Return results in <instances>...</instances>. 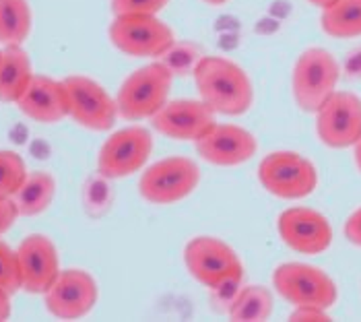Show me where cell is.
<instances>
[{
    "label": "cell",
    "mask_w": 361,
    "mask_h": 322,
    "mask_svg": "<svg viewBox=\"0 0 361 322\" xmlns=\"http://www.w3.org/2000/svg\"><path fill=\"white\" fill-rule=\"evenodd\" d=\"M198 97L221 116H242L254 104V87L246 71L223 58L204 56L192 75Z\"/></svg>",
    "instance_id": "6da1fadb"
},
{
    "label": "cell",
    "mask_w": 361,
    "mask_h": 322,
    "mask_svg": "<svg viewBox=\"0 0 361 322\" xmlns=\"http://www.w3.org/2000/svg\"><path fill=\"white\" fill-rule=\"evenodd\" d=\"M173 75L159 60L130 73L118 89L116 107L124 120H151L169 102Z\"/></svg>",
    "instance_id": "7a4b0ae2"
},
{
    "label": "cell",
    "mask_w": 361,
    "mask_h": 322,
    "mask_svg": "<svg viewBox=\"0 0 361 322\" xmlns=\"http://www.w3.org/2000/svg\"><path fill=\"white\" fill-rule=\"evenodd\" d=\"M341 66L333 54L324 48H307L298 56L291 73L293 100L302 112L316 114L336 91Z\"/></svg>",
    "instance_id": "3957f363"
},
{
    "label": "cell",
    "mask_w": 361,
    "mask_h": 322,
    "mask_svg": "<svg viewBox=\"0 0 361 322\" xmlns=\"http://www.w3.org/2000/svg\"><path fill=\"white\" fill-rule=\"evenodd\" d=\"M258 180L267 192L285 201H300L318 186V169L295 151H273L258 165Z\"/></svg>",
    "instance_id": "277c9868"
},
{
    "label": "cell",
    "mask_w": 361,
    "mask_h": 322,
    "mask_svg": "<svg viewBox=\"0 0 361 322\" xmlns=\"http://www.w3.org/2000/svg\"><path fill=\"white\" fill-rule=\"evenodd\" d=\"M108 35L116 50L151 60H157L176 42L171 27L157 15H114Z\"/></svg>",
    "instance_id": "5b68a950"
},
{
    "label": "cell",
    "mask_w": 361,
    "mask_h": 322,
    "mask_svg": "<svg viewBox=\"0 0 361 322\" xmlns=\"http://www.w3.org/2000/svg\"><path fill=\"white\" fill-rule=\"evenodd\" d=\"M200 182L196 161L184 155L167 157L145 167L139 180L140 196L151 205H173L188 198Z\"/></svg>",
    "instance_id": "8992f818"
},
{
    "label": "cell",
    "mask_w": 361,
    "mask_h": 322,
    "mask_svg": "<svg viewBox=\"0 0 361 322\" xmlns=\"http://www.w3.org/2000/svg\"><path fill=\"white\" fill-rule=\"evenodd\" d=\"M273 285L277 294L293 306H318L329 310L338 297L333 277L306 263L279 265L273 273Z\"/></svg>",
    "instance_id": "52a82bcc"
},
{
    "label": "cell",
    "mask_w": 361,
    "mask_h": 322,
    "mask_svg": "<svg viewBox=\"0 0 361 322\" xmlns=\"http://www.w3.org/2000/svg\"><path fill=\"white\" fill-rule=\"evenodd\" d=\"M184 263L196 281L209 290L231 279H244V265L238 252L215 236H196L188 242Z\"/></svg>",
    "instance_id": "ba28073f"
},
{
    "label": "cell",
    "mask_w": 361,
    "mask_h": 322,
    "mask_svg": "<svg viewBox=\"0 0 361 322\" xmlns=\"http://www.w3.org/2000/svg\"><path fill=\"white\" fill-rule=\"evenodd\" d=\"M153 153V136L142 126H126L106 138L97 155L102 178L120 180L140 172Z\"/></svg>",
    "instance_id": "9c48e42d"
},
{
    "label": "cell",
    "mask_w": 361,
    "mask_h": 322,
    "mask_svg": "<svg viewBox=\"0 0 361 322\" xmlns=\"http://www.w3.org/2000/svg\"><path fill=\"white\" fill-rule=\"evenodd\" d=\"M99 297L97 281L85 268H64L44 294L46 310L62 321H77L87 316Z\"/></svg>",
    "instance_id": "30bf717a"
},
{
    "label": "cell",
    "mask_w": 361,
    "mask_h": 322,
    "mask_svg": "<svg viewBox=\"0 0 361 322\" xmlns=\"http://www.w3.org/2000/svg\"><path fill=\"white\" fill-rule=\"evenodd\" d=\"M68 93V116L89 131H110L118 116L116 100L97 80L71 75L64 79Z\"/></svg>",
    "instance_id": "8fae6325"
},
{
    "label": "cell",
    "mask_w": 361,
    "mask_h": 322,
    "mask_svg": "<svg viewBox=\"0 0 361 322\" xmlns=\"http://www.w3.org/2000/svg\"><path fill=\"white\" fill-rule=\"evenodd\" d=\"M318 138L331 149L353 147L361 136V97L351 91H334L316 112Z\"/></svg>",
    "instance_id": "7c38bea8"
},
{
    "label": "cell",
    "mask_w": 361,
    "mask_h": 322,
    "mask_svg": "<svg viewBox=\"0 0 361 322\" xmlns=\"http://www.w3.org/2000/svg\"><path fill=\"white\" fill-rule=\"evenodd\" d=\"M281 240L300 254H322L333 244V227L320 211L310 207H291L279 215Z\"/></svg>",
    "instance_id": "4fadbf2b"
},
{
    "label": "cell",
    "mask_w": 361,
    "mask_h": 322,
    "mask_svg": "<svg viewBox=\"0 0 361 322\" xmlns=\"http://www.w3.org/2000/svg\"><path fill=\"white\" fill-rule=\"evenodd\" d=\"M195 149L200 155V160H204L211 165L233 167V165H242L250 161L258 151V143L250 131L238 124L215 122L196 141Z\"/></svg>",
    "instance_id": "5bb4252c"
},
{
    "label": "cell",
    "mask_w": 361,
    "mask_h": 322,
    "mask_svg": "<svg viewBox=\"0 0 361 322\" xmlns=\"http://www.w3.org/2000/svg\"><path fill=\"white\" fill-rule=\"evenodd\" d=\"M215 112L198 100H169L153 118L151 124L159 134L173 141L196 143L217 120Z\"/></svg>",
    "instance_id": "9a60e30c"
},
{
    "label": "cell",
    "mask_w": 361,
    "mask_h": 322,
    "mask_svg": "<svg viewBox=\"0 0 361 322\" xmlns=\"http://www.w3.org/2000/svg\"><path fill=\"white\" fill-rule=\"evenodd\" d=\"M21 268V290L29 294H46L60 273L54 242L42 234H31L17 248Z\"/></svg>",
    "instance_id": "2e32d148"
},
{
    "label": "cell",
    "mask_w": 361,
    "mask_h": 322,
    "mask_svg": "<svg viewBox=\"0 0 361 322\" xmlns=\"http://www.w3.org/2000/svg\"><path fill=\"white\" fill-rule=\"evenodd\" d=\"M19 109L39 124H56L68 116V93L64 80L33 75V79L17 102Z\"/></svg>",
    "instance_id": "e0dca14e"
},
{
    "label": "cell",
    "mask_w": 361,
    "mask_h": 322,
    "mask_svg": "<svg viewBox=\"0 0 361 322\" xmlns=\"http://www.w3.org/2000/svg\"><path fill=\"white\" fill-rule=\"evenodd\" d=\"M31 79L33 68L23 46H4L0 50V102L17 104Z\"/></svg>",
    "instance_id": "ac0fdd59"
},
{
    "label": "cell",
    "mask_w": 361,
    "mask_h": 322,
    "mask_svg": "<svg viewBox=\"0 0 361 322\" xmlns=\"http://www.w3.org/2000/svg\"><path fill=\"white\" fill-rule=\"evenodd\" d=\"M56 194V180L52 174L37 169L27 172V178L23 180L21 188L15 192L13 201L17 205V211L21 217H33V215L44 213Z\"/></svg>",
    "instance_id": "d6986e66"
},
{
    "label": "cell",
    "mask_w": 361,
    "mask_h": 322,
    "mask_svg": "<svg viewBox=\"0 0 361 322\" xmlns=\"http://www.w3.org/2000/svg\"><path fill=\"white\" fill-rule=\"evenodd\" d=\"M275 302L273 294L264 285H242L233 297L227 314L231 321L262 322L273 316Z\"/></svg>",
    "instance_id": "ffe728a7"
},
{
    "label": "cell",
    "mask_w": 361,
    "mask_h": 322,
    "mask_svg": "<svg viewBox=\"0 0 361 322\" xmlns=\"http://www.w3.org/2000/svg\"><path fill=\"white\" fill-rule=\"evenodd\" d=\"M320 25L326 35L351 40L361 35V0H334L322 8Z\"/></svg>",
    "instance_id": "44dd1931"
},
{
    "label": "cell",
    "mask_w": 361,
    "mask_h": 322,
    "mask_svg": "<svg viewBox=\"0 0 361 322\" xmlns=\"http://www.w3.org/2000/svg\"><path fill=\"white\" fill-rule=\"evenodd\" d=\"M33 15L27 0H0V44L23 46L31 33Z\"/></svg>",
    "instance_id": "7402d4cb"
},
{
    "label": "cell",
    "mask_w": 361,
    "mask_h": 322,
    "mask_svg": "<svg viewBox=\"0 0 361 322\" xmlns=\"http://www.w3.org/2000/svg\"><path fill=\"white\" fill-rule=\"evenodd\" d=\"M207 54L202 52L192 42H173L157 60L166 66L173 77H192L196 66Z\"/></svg>",
    "instance_id": "603a6c76"
},
{
    "label": "cell",
    "mask_w": 361,
    "mask_h": 322,
    "mask_svg": "<svg viewBox=\"0 0 361 322\" xmlns=\"http://www.w3.org/2000/svg\"><path fill=\"white\" fill-rule=\"evenodd\" d=\"M27 178L25 161L19 153L0 149V198H13Z\"/></svg>",
    "instance_id": "cb8c5ba5"
},
{
    "label": "cell",
    "mask_w": 361,
    "mask_h": 322,
    "mask_svg": "<svg viewBox=\"0 0 361 322\" xmlns=\"http://www.w3.org/2000/svg\"><path fill=\"white\" fill-rule=\"evenodd\" d=\"M0 290L6 294H17L21 290V268L17 250L0 240Z\"/></svg>",
    "instance_id": "d4e9b609"
},
{
    "label": "cell",
    "mask_w": 361,
    "mask_h": 322,
    "mask_svg": "<svg viewBox=\"0 0 361 322\" xmlns=\"http://www.w3.org/2000/svg\"><path fill=\"white\" fill-rule=\"evenodd\" d=\"M169 0H111L114 15H159Z\"/></svg>",
    "instance_id": "484cf974"
},
{
    "label": "cell",
    "mask_w": 361,
    "mask_h": 322,
    "mask_svg": "<svg viewBox=\"0 0 361 322\" xmlns=\"http://www.w3.org/2000/svg\"><path fill=\"white\" fill-rule=\"evenodd\" d=\"M291 322H329L331 314L326 308L318 306H293V312L289 314Z\"/></svg>",
    "instance_id": "4316f807"
},
{
    "label": "cell",
    "mask_w": 361,
    "mask_h": 322,
    "mask_svg": "<svg viewBox=\"0 0 361 322\" xmlns=\"http://www.w3.org/2000/svg\"><path fill=\"white\" fill-rule=\"evenodd\" d=\"M17 217H19V211H17L15 201L13 198H0V236L13 227Z\"/></svg>",
    "instance_id": "83f0119b"
},
{
    "label": "cell",
    "mask_w": 361,
    "mask_h": 322,
    "mask_svg": "<svg viewBox=\"0 0 361 322\" xmlns=\"http://www.w3.org/2000/svg\"><path fill=\"white\" fill-rule=\"evenodd\" d=\"M345 238L361 248V207L347 217V221H345Z\"/></svg>",
    "instance_id": "f1b7e54d"
},
{
    "label": "cell",
    "mask_w": 361,
    "mask_h": 322,
    "mask_svg": "<svg viewBox=\"0 0 361 322\" xmlns=\"http://www.w3.org/2000/svg\"><path fill=\"white\" fill-rule=\"evenodd\" d=\"M11 316V294L0 290V322Z\"/></svg>",
    "instance_id": "f546056e"
},
{
    "label": "cell",
    "mask_w": 361,
    "mask_h": 322,
    "mask_svg": "<svg viewBox=\"0 0 361 322\" xmlns=\"http://www.w3.org/2000/svg\"><path fill=\"white\" fill-rule=\"evenodd\" d=\"M353 160H355L357 169L361 172V136L355 141V145H353Z\"/></svg>",
    "instance_id": "4dcf8cb0"
},
{
    "label": "cell",
    "mask_w": 361,
    "mask_h": 322,
    "mask_svg": "<svg viewBox=\"0 0 361 322\" xmlns=\"http://www.w3.org/2000/svg\"><path fill=\"white\" fill-rule=\"evenodd\" d=\"M307 2H310V4H314V6H318V8L322 11V8H326L329 4H333L334 0H307Z\"/></svg>",
    "instance_id": "1f68e13d"
},
{
    "label": "cell",
    "mask_w": 361,
    "mask_h": 322,
    "mask_svg": "<svg viewBox=\"0 0 361 322\" xmlns=\"http://www.w3.org/2000/svg\"><path fill=\"white\" fill-rule=\"evenodd\" d=\"M202 2H207V4H211V6H221V4H227L229 0H202Z\"/></svg>",
    "instance_id": "d6a6232c"
}]
</instances>
